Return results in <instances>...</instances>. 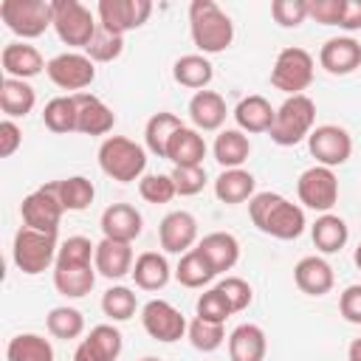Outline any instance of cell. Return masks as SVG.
Returning <instances> with one entry per match:
<instances>
[{
    "instance_id": "1",
    "label": "cell",
    "mask_w": 361,
    "mask_h": 361,
    "mask_svg": "<svg viewBox=\"0 0 361 361\" xmlns=\"http://www.w3.org/2000/svg\"><path fill=\"white\" fill-rule=\"evenodd\" d=\"M251 223L276 240H296L305 231V212L276 192H259L248 200Z\"/></svg>"
},
{
    "instance_id": "2",
    "label": "cell",
    "mask_w": 361,
    "mask_h": 361,
    "mask_svg": "<svg viewBox=\"0 0 361 361\" xmlns=\"http://www.w3.org/2000/svg\"><path fill=\"white\" fill-rule=\"evenodd\" d=\"M189 31H192L195 48H200L203 54H220L234 39L231 17L214 0H192V6H189Z\"/></svg>"
},
{
    "instance_id": "3",
    "label": "cell",
    "mask_w": 361,
    "mask_h": 361,
    "mask_svg": "<svg viewBox=\"0 0 361 361\" xmlns=\"http://www.w3.org/2000/svg\"><path fill=\"white\" fill-rule=\"evenodd\" d=\"M313 121H316V104H313V99L305 96V93L288 96L282 102V107L276 110L268 135L279 147H296L302 138H307L313 133Z\"/></svg>"
},
{
    "instance_id": "4",
    "label": "cell",
    "mask_w": 361,
    "mask_h": 361,
    "mask_svg": "<svg viewBox=\"0 0 361 361\" xmlns=\"http://www.w3.org/2000/svg\"><path fill=\"white\" fill-rule=\"evenodd\" d=\"M99 166L107 178H113L118 183H130L144 175L147 152H144V147H138L135 141H130L124 135H110L99 147Z\"/></svg>"
},
{
    "instance_id": "5",
    "label": "cell",
    "mask_w": 361,
    "mask_h": 361,
    "mask_svg": "<svg viewBox=\"0 0 361 361\" xmlns=\"http://www.w3.org/2000/svg\"><path fill=\"white\" fill-rule=\"evenodd\" d=\"M0 17L23 39H34L45 34L48 25H54V3L48 0H3Z\"/></svg>"
},
{
    "instance_id": "6",
    "label": "cell",
    "mask_w": 361,
    "mask_h": 361,
    "mask_svg": "<svg viewBox=\"0 0 361 361\" xmlns=\"http://www.w3.org/2000/svg\"><path fill=\"white\" fill-rule=\"evenodd\" d=\"M56 234H45V231H34L28 226H23L17 234H14V248H11V257H14V265L34 276V274H42L45 268H51V262H56Z\"/></svg>"
},
{
    "instance_id": "7",
    "label": "cell",
    "mask_w": 361,
    "mask_h": 361,
    "mask_svg": "<svg viewBox=\"0 0 361 361\" xmlns=\"http://www.w3.org/2000/svg\"><path fill=\"white\" fill-rule=\"evenodd\" d=\"M99 23L79 0H54V31L65 45L87 48Z\"/></svg>"
},
{
    "instance_id": "8",
    "label": "cell",
    "mask_w": 361,
    "mask_h": 361,
    "mask_svg": "<svg viewBox=\"0 0 361 361\" xmlns=\"http://www.w3.org/2000/svg\"><path fill=\"white\" fill-rule=\"evenodd\" d=\"M313 82V56L305 48H282L274 68H271V85L288 96H299Z\"/></svg>"
},
{
    "instance_id": "9",
    "label": "cell",
    "mask_w": 361,
    "mask_h": 361,
    "mask_svg": "<svg viewBox=\"0 0 361 361\" xmlns=\"http://www.w3.org/2000/svg\"><path fill=\"white\" fill-rule=\"evenodd\" d=\"M62 203L56 195V180L45 183L39 189H34L31 195L23 197L20 203V214L23 223L34 231H45V234H56L59 231V220H62Z\"/></svg>"
},
{
    "instance_id": "10",
    "label": "cell",
    "mask_w": 361,
    "mask_h": 361,
    "mask_svg": "<svg viewBox=\"0 0 361 361\" xmlns=\"http://www.w3.org/2000/svg\"><path fill=\"white\" fill-rule=\"evenodd\" d=\"M296 192H299V200L307 209L327 214L338 200V178L327 166H310V169H305L299 175Z\"/></svg>"
},
{
    "instance_id": "11",
    "label": "cell",
    "mask_w": 361,
    "mask_h": 361,
    "mask_svg": "<svg viewBox=\"0 0 361 361\" xmlns=\"http://www.w3.org/2000/svg\"><path fill=\"white\" fill-rule=\"evenodd\" d=\"M307 147H310V155L316 158L319 166H341L347 164V158L353 155V138L344 127H336V124H322L316 127L310 135H307Z\"/></svg>"
},
{
    "instance_id": "12",
    "label": "cell",
    "mask_w": 361,
    "mask_h": 361,
    "mask_svg": "<svg viewBox=\"0 0 361 361\" xmlns=\"http://www.w3.org/2000/svg\"><path fill=\"white\" fill-rule=\"evenodd\" d=\"M149 14H152L149 0H99V25L118 37L144 25Z\"/></svg>"
},
{
    "instance_id": "13",
    "label": "cell",
    "mask_w": 361,
    "mask_h": 361,
    "mask_svg": "<svg viewBox=\"0 0 361 361\" xmlns=\"http://www.w3.org/2000/svg\"><path fill=\"white\" fill-rule=\"evenodd\" d=\"M48 79L62 87V90H85L93 79H96V68H93V59L87 54H59L54 59H48V68H45Z\"/></svg>"
},
{
    "instance_id": "14",
    "label": "cell",
    "mask_w": 361,
    "mask_h": 361,
    "mask_svg": "<svg viewBox=\"0 0 361 361\" xmlns=\"http://www.w3.org/2000/svg\"><path fill=\"white\" fill-rule=\"evenodd\" d=\"M141 324H144V330H147L155 341H164V344L178 341V338L189 330L183 313H180L178 307H172L169 302H164V299H149V302L144 305V310H141Z\"/></svg>"
},
{
    "instance_id": "15",
    "label": "cell",
    "mask_w": 361,
    "mask_h": 361,
    "mask_svg": "<svg viewBox=\"0 0 361 361\" xmlns=\"http://www.w3.org/2000/svg\"><path fill=\"white\" fill-rule=\"evenodd\" d=\"M158 240L166 254H186L197 240V220L189 212H169L158 226Z\"/></svg>"
},
{
    "instance_id": "16",
    "label": "cell",
    "mask_w": 361,
    "mask_h": 361,
    "mask_svg": "<svg viewBox=\"0 0 361 361\" xmlns=\"http://www.w3.org/2000/svg\"><path fill=\"white\" fill-rule=\"evenodd\" d=\"M76 102V133L85 135H107L116 124L113 110L93 93H73Z\"/></svg>"
},
{
    "instance_id": "17",
    "label": "cell",
    "mask_w": 361,
    "mask_h": 361,
    "mask_svg": "<svg viewBox=\"0 0 361 361\" xmlns=\"http://www.w3.org/2000/svg\"><path fill=\"white\" fill-rule=\"evenodd\" d=\"M319 65L333 76H347L361 65V42L353 37H333L319 51Z\"/></svg>"
},
{
    "instance_id": "18",
    "label": "cell",
    "mask_w": 361,
    "mask_h": 361,
    "mask_svg": "<svg viewBox=\"0 0 361 361\" xmlns=\"http://www.w3.org/2000/svg\"><path fill=\"white\" fill-rule=\"evenodd\" d=\"M99 226H102V234H104L107 240L133 243V240L141 234L144 220H141V212H138L135 206H130V203H113V206H107V209L102 212Z\"/></svg>"
},
{
    "instance_id": "19",
    "label": "cell",
    "mask_w": 361,
    "mask_h": 361,
    "mask_svg": "<svg viewBox=\"0 0 361 361\" xmlns=\"http://www.w3.org/2000/svg\"><path fill=\"white\" fill-rule=\"evenodd\" d=\"M293 279H296V288L307 296H324L333 290V268L327 259L322 257H302L293 268Z\"/></svg>"
},
{
    "instance_id": "20",
    "label": "cell",
    "mask_w": 361,
    "mask_h": 361,
    "mask_svg": "<svg viewBox=\"0 0 361 361\" xmlns=\"http://www.w3.org/2000/svg\"><path fill=\"white\" fill-rule=\"evenodd\" d=\"M0 62H3L6 76H11V79H31V76L42 73V68H48L42 54L25 42H8L0 54Z\"/></svg>"
},
{
    "instance_id": "21",
    "label": "cell",
    "mask_w": 361,
    "mask_h": 361,
    "mask_svg": "<svg viewBox=\"0 0 361 361\" xmlns=\"http://www.w3.org/2000/svg\"><path fill=\"white\" fill-rule=\"evenodd\" d=\"M96 271L107 279H121L124 274H133V245L130 243H118V240H102L96 245Z\"/></svg>"
},
{
    "instance_id": "22",
    "label": "cell",
    "mask_w": 361,
    "mask_h": 361,
    "mask_svg": "<svg viewBox=\"0 0 361 361\" xmlns=\"http://www.w3.org/2000/svg\"><path fill=\"white\" fill-rule=\"evenodd\" d=\"M197 251L209 259V265L214 268V274L231 271L240 259V243L234 234L228 231H212L197 243Z\"/></svg>"
},
{
    "instance_id": "23",
    "label": "cell",
    "mask_w": 361,
    "mask_h": 361,
    "mask_svg": "<svg viewBox=\"0 0 361 361\" xmlns=\"http://www.w3.org/2000/svg\"><path fill=\"white\" fill-rule=\"evenodd\" d=\"M189 118L197 130H220L226 121V102L214 90H197L189 99Z\"/></svg>"
},
{
    "instance_id": "24",
    "label": "cell",
    "mask_w": 361,
    "mask_h": 361,
    "mask_svg": "<svg viewBox=\"0 0 361 361\" xmlns=\"http://www.w3.org/2000/svg\"><path fill=\"white\" fill-rule=\"evenodd\" d=\"M274 116L276 110L265 96H245L234 107V121L243 133H268L274 124Z\"/></svg>"
},
{
    "instance_id": "25",
    "label": "cell",
    "mask_w": 361,
    "mask_h": 361,
    "mask_svg": "<svg viewBox=\"0 0 361 361\" xmlns=\"http://www.w3.org/2000/svg\"><path fill=\"white\" fill-rule=\"evenodd\" d=\"M265 333L257 324H240L228 336V355L231 361H265Z\"/></svg>"
},
{
    "instance_id": "26",
    "label": "cell",
    "mask_w": 361,
    "mask_h": 361,
    "mask_svg": "<svg viewBox=\"0 0 361 361\" xmlns=\"http://www.w3.org/2000/svg\"><path fill=\"white\" fill-rule=\"evenodd\" d=\"M166 158L175 166H203V158H206V141H203V135L197 130H192V127H180L172 135V141H169Z\"/></svg>"
},
{
    "instance_id": "27",
    "label": "cell",
    "mask_w": 361,
    "mask_h": 361,
    "mask_svg": "<svg viewBox=\"0 0 361 361\" xmlns=\"http://www.w3.org/2000/svg\"><path fill=\"white\" fill-rule=\"evenodd\" d=\"M172 276V268L166 262L164 254L158 251H144L141 257H135V265H133V279L141 290H161Z\"/></svg>"
},
{
    "instance_id": "28",
    "label": "cell",
    "mask_w": 361,
    "mask_h": 361,
    "mask_svg": "<svg viewBox=\"0 0 361 361\" xmlns=\"http://www.w3.org/2000/svg\"><path fill=\"white\" fill-rule=\"evenodd\" d=\"M254 175L245 172V169H223L214 180V195L220 203H228V206H237L243 200H251L254 197Z\"/></svg>"
},
{
    "instance_id": "29",
    "label": "cell",
    "mask_w": 361,
    "mask_h": 361,
    "mask_svg": "<svg viewBox=\"0 0 361 361\" xmlns=\"http://www.w3.org/2000/svg\"><path fill=\"white\" fill-rule=\"evenodd\" d=\"M96 285V271L90 265H54V288L68 296L79 299L87 296Z\"/></svg>"
},
{
    "instance_id": "30",
    "label": "cell",
    "mask_w": 361,
    "mask_h": 361,
    "mask_svg": "<svg viewBox=\"0 0 361 361\" xmlns=\"http://www.w3.org/2000/svg\"><path fill=\"white\" fill-rule=\"evenodd\" d=\"M180 127H186V124L180 121V116L166 113V110L155 113V116L147 121V127H144V141H147V149H149L152 155H158V158H166L169 141H172V135H175Z\"/></svg>"
},
{
    "instance_id": "31",
    "label": "cell",
    "mask_w": 361,
    "mask_h": 361,
    "mask_svg": "<svg viewBox=\"0 0 361 361\" xmlns=\"http://www.w3.org/2000/svg\"><path fill=\"white\" fill-rule=\"evenodd\" d=\"M310 237H313V245L322 251V254H336L347 245L350 240V228L347 223L338 217V214H322L313 228H310Z\"/></svg>"
},
{
    "instance_id": "32",
    "label": "cell",
    "mask_w": 361,
    "mask_h": 361,
    "mask_svg": "<svg viewBox=\"0 0 361 361\" xmlns=\"http://www.w3.org/2000/svg\"><path fill=\"white\" fill-rule=\"evenodd\" d=\"M34 102H37V93L25 79H11V76L3 79V85H0V107H3V113L8 118L28 116L34 110Z\"/></svg>"
},
{
    "instance_id": "33",
    "label": "cell",
    "mask_w": 361,
    "mask_h": 361,
    "mask_svg": "<svg viewBox=\"0 0 361 361\" xmlns=\"http://www.w3.org/2000/svg\"><path fill=\"white\" fill-rule=\"evenodd\" d=\"M248 155H251V141L243 130H223L214 138V158L220 166L240 169V164H245Z\"/></svg>"
},
{
    "instance_id": "34",
    "label": "cell",
    "mask_w": 361,
    "mask_h": 361,
    "mask_svg": "<svg viewBox=\"0 0 361 361\" xmlns=\"http://www.w3.org/2000/svg\"><path fill=\"white\" fill-rule=\"evenodd\" d=\"M172 76H175V82L183 85V87L203 90V87L212 82L214 71H212V62H209L206 56H200V54H186V56L175 59Z\"/></svg>"
},
{
    "instance_id": "35",
    "label": "cell",
    "mask_w": 361,
    "mask_h": 361,
    "mask_svg": "<svg viewBox=\"0 0 361 361\" xmlns=\"http://www.w3.org/2000/svg\"><path fill=\"white\" fill-rule=\"evenodd\" d=\"M8 361H54V347L37 333H20L6 347Z\"/></svg>"
},
{
    "instance_id": "36",
    "label": "cell",
    "mask_w": 361,
    "mask_h": 361,
    "mask_svg": "<svg viewBox=\"0 0 361 361\" xmlns=\"http://www.w3.org/2000/svg\"><path fill=\"white\" fill-rule=\"evenodd\" d=\"M214 276H217L214 268L209 265V259H206L197 248L186 251V254L180 257L178 268H175V279H178L183 288H203V285H209Z\"/></svg>"
},
{
    "instance_id": "37",
    "label": "cell",
    "mask_w": 361,
    "mask_h": 361,
    "mask_svg": "<svg viewBox=\"0 0 361 361\" xmlns=\"http://www.w3.org/2000/svg\"><path fill=\"white\" fill-rule=\"evenodd\" d=\"M56 195H59V203L65 212H85L96 197V189L87 178L73 175V178L56 180Z\"/></svg>"
},
{
    "instance_id": "38",
    "label": "cell",
    "mask_w": 361,
    "mask_h": 361,
    "mask_svg": "<svg viewBox=\"0 0 361 361\" xmlns=\"http://www.w3.org/2000/svg\"><path fill=\"white\" fill-rule=\"evenodd\" d=\"M42 124L51 133H73L76 130V102L73 96H56L42 110Z\"/></svg>"
},
{
    "instance_id": "39",
    "label": "cell",
    "mask_w": 361,
    "mask_h": 361,
    "mask_svg": "<svg viewBox=\"0 0 361 361\" xmlns=\"http://www.w3.org/2000/svg\"><path fill=\"white\" fill-rule=\"evenodd\" d=\"M45 324H48V333L51 336H56V338H79L82 336V330H85V316L76 310V307H54L51 313H48V319H45Z\"/></svg>"
},
{
    "instance_id": "40",
    "label": "cell",
    "mask_w": 361,
    "mask_h": 361,
    "mask_svg": "<svg viewBox=\"0 0 361 361\" xmlns=\"http://www.w3.org/2000/svg\"><path fill=\"white\" fill-rule=\"evenodd\" d=\"M135 307H138L135 293H133L130 288H124V285H113V288H107L104 296H102V310H104V316H110L113 322H127V319H133Z\"/></svg>"
},
{
    "instance_id": "41",
    "label": "cell",
    "mask_w": 361,
    "mask_h": 361,
    "mask_svg": "<svg viewBox=\"0 0 361 361\" xmlns=\"http://www.w3.org/2000/svg\"><path fill=\"white\" fill-rule=\"evenodd\" d=\"M121 51H124V37H118V34L102 28V25L96 28L90 45L85 48V54H87L93 62H113V59L121 56Z\"/></svg>"
},
{
    "instance_id": "42",
    "label": "cell",
    "mask_w": 361,
    "mask_h": 361,
    "mask_svg": "<svg viewBox=\"0 0 361 361\" xmlns=\"http://www.w3.org/2000/svg\"><path fill=\"white\" fill-rule=\"evenodd\" d=\"M186 333H189L192 347L200 350V353H214L223 344V338H226L223 324L220 322H206V319H195Z\"/></svg>"
},
{
    "instance_id": "43",
    "label": "cell",
    "mask_w": 361,
    "mask_h": 361,
    "mask_svg": "<svg viewBox=\"0 0 361 361\" xmlns=\"http://www.w3.org/2000/svg\"><path fill=\"white\" fill-rule=\"evenodd\" d=\"M195 310H197V319L220 322V324L234 313V310H231V305H228V299L223 296V290H220V288H209V290H203V293L197 296Z\"/></svg>"
},
{
    "instance_id": "44",
    "label": "cell",
    "mask_w": 361,
    "mask_h": 361,
    "mask_svg": "<svg viewBox=\"0 0 361 361\" xmlns=\"http://www.w3.org/2000/svg\"><path fill=\"white\" fill-rule=\"evenodd\" d=\"M90 257H96V245L87 237H68L59 245L54 265H90Z\"/></svg>"
},
{
    "instance_id": "45",
    "label": "cell",
    "mask_w": 361,
    "mask_h": 361,
    "mask_svg": "<svg viewBox=\"0 0 361 361\" xmlns=\"http://www.w3.org/2000/svg\"><path fill=\"white\" fill-rule=\"evenodd\" d=\"M138 192L147 203H169L178 195L172 175H144L138 180Z\"/></svg>"
},
{
    "instance_id": "46",
    "label": "cell",
    "mask_w": 361,
    "mask_h": 361,
    "mask_svg": "<svg viewBox=\"0 0 361 361\" xmlns=\"http://www.w3.org/2000/svg\"><path fill=\"white\" fill-rule=\"evenodd\" d=\"M87 341L102 353L104 361H116L121 355V333L113 324H96L87 333Z\"/></svg>"
},
{
    "instance_id": "47",
    "label": "cell",
    "mask_w": 361,
    "mask_h": 361,
    "mask_svg": "<svg viewBox=\"0 0 361 361\" xmlns=\"http://www.w3.org/2000/svg\"><path fill=\"white\" fill-rule=\"evenodd\" d=\"M271 17L282 28H296L307 17V0H274L271 3Z\"/></svg>"
},
{
    "instance_id": "48",
    "label": "cell",
    "mask_w": 361,
    "mask_h": 361,
    "mask_svg": "<svg viewBox=\"0 0 361 361\" xmlns=\"http://www.w3.org/2000/svg\"><path fill=\"white\" fill-rule=\"evenodd\" d=\"M169 175L175 180V192L183 197H192V195L203 192V186H206V169L203 166H175Z\"/></svg>"
},
{
    "instance_id": "49",
    "label": "cell",
    "mask_w": 361,
    "mask_h": 361,
    "mask_svg": "<svg viewBox=\"0 0 361 361\" xmlns=\"http://www.w3.org/2000/svg\"><path fill=\"white\" fill-rule=\"evenodd\" d=\"M217 288L223 290V296L228 299V305H231V310H234V313L245 310V307L251 305V299H254L251 285H248L245 279H240V276H226V279H223Z\"/></svg>"
},
{
    "instance_id": "50",
    "label": "cell",
    "mask_w": 361,
    "mask_h": 361,
    "mask_svg": "<svg viewBox=\"0 0 361 361\" xmlns=\"http://www.w3.org/2000/svg\"><path fill=\"white\" fill-rule=\"evenodd\" d=\"M344 11V0H307V17L322 25H338Z\"/></svg>"
},
{
    "instance_id": "51",
    "label": "cell",
    "mask_w": 361,
    "mask_h": 361,
    "mask_svg": "<svg viewBox=\"0 0 361 361\" xmlns=\"http://www.w3.org/2000/svg\"><path fill=\"white\" fill-rule=\"evenodd\" d=\"M338 310L350 324H361V285L344 288V293L338 296Z\"/></svg>"
},
{
    "instance_id": "52",
    "label": "cell",
    "mask_w": 361,
    "mask_h": 361,
    "mask_svg": "<svg viewBox=\"0 0 361 361\" xmlns=\"http://www.w3.org/2000/svg\"><path fill=\"white\" fill-rule=\"evenodd\" d=\"M20 144H23V130L11 118H3L0 121V155L3 158H11Z\"/></svg>"
},
{
    "instance_id": "53",
    "label": "cell",
    "mask_w": 361,
    "mask_h": 361,
    "mask_svg": "<svg viewBox=\"0 0 361 361\" xmlns=\"http://www.w3.org/2000/svg\"><path fill=\"white\" fill-rule=\"evenodd\" d=\"M338 28H344V31H361V0H344V11H341Z\"/></svg>"
},
{
    "instance_id": "54",
    "label": "cell",
    "mask_w": 361,
    "mask_h": 361,
    "mask_svg": "<svg viewBox=\"0 0 361 361\" xmlns=\"http://www.w3.org/2000/svg\"><path fill=\"white\" fill-rule=\"evenodd\" d=\"M73 361H104V358H102V353H99L87 338H82V344H79L76 353H73Z\"/></svg>"
},
{
    "instance_id": "55",
    "label": "cell",
    "mask_w": 361,
    "mask_h": 361,
    "mask_svg": "<svg viewBox=\"0 0 361 361\" xmlns=\"http://www.w3.org/2000/svg\"><path fill=\"white\" fill-rule=\"evenodd\" d=\"M347 361H361V338H353V341H350Z\"/></svg>"
},
{
    "instance_id": "56",
    "label": "cell",
    "mask_w": 361,
    "mask_h": 361,
    "mask_svg": "<svg viewBox=\"0 0 361 361\" xmlns=\"http://www.w3.org/2000/svg\"><path fill=\"white\" fill-rule=\"evenodd\" d=\"M355 265L361 268V243H358V248H355Z\"/></svg>"
},
{
    "instance_id": "57",
    "label": "cell",
    "mask_w": 361,
    "mask_h": 361,
    "mask_svg": "<svg viewBox=\"0 0 361 361\" xmlns=\"http://www.w3.org/2000/svg\"><path fill=\"white\" fill-rule=\"evenodd\" d=\"M141 361H161V358H155V355H144Z\"/></svg>"
}]
</instances>
